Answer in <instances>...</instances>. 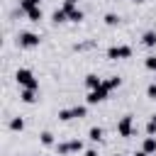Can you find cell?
<instances>
[{
	"mask_svg": "<svg viewBox=\"0 0 156 156\" xmlns=\"http://www.w3.org/2000/svg\"><path fill=\"white\" fill-rule=\"evenodd\" d=\"M15 80H17L20 90H22V88L39 90V78H37V76H34L29 68H17V71H15Z\"/></svg>",
	"mask_w": 156,
	"mask_h": 156,
	"instance_id": "1",
	"label": "cell"
},
{
	"mask_svg": "<svg viewBox=\"0 0 156 156\" xmlns=\"http://www.w3.org/2000/svg\"><path fill=\"white\" fill-rule=\"evenodd\" d=\"M56 156H68V154H78L83 151V141L80 139H71V141H56Z\"/></svg>",
	"mask_w": 156,
	"mask_h": 156,
	"instance_id": "2",
	"label": "cell"
},
{
	"mask_svg": "<svg viewBox=\"0 0 156 156\" xmlns=\"http://www.w3.org/2000/svg\"><path fill=\"white\" fill-rule=\"evenodd\" d=\"M107 58L110 61H124V58H132V46L129 44H115L107 49Z\"/></svg>",
	"mask_w": 156,
	"mask_h": 156,
	"instance_id": "3",
	"label": "cell"
},
{
	"mask_svg": "<svg viewBox=\"0 0 156 156\" xmlns=\"http://www.w3.org/2000/svg\"><path fill=\"white\" fill-rule=\"evenodd\" d=\"M115 129H117V134H119L122 139H129V136L134 134V117H132V115H122Z\"/></svg>",
	"mask_w": 156,
	"mask_h": 156,
	"instance_id": "4",
	"label": "cell"
},
{
	"mask_svg": "<svg viewBox=\"0 0 156 156\" xmlns=\"http://www.w3.org/2000/svg\"><path fill=\"white\" fill-rule=\"evenodd\" d=\"M112 90L102 83L100 88H95V90H88V95H85V105H98V102H102V100H107V95H110Z\"/></svg>",
	"mask_w": 156,
	"mask_h": 156,
	"instance_id": "5",
	"label": "cell"
},
{
	"mask_svg": "<svg viewBox=\"0 0 156 156\" xmlns=\"http://www.w3.org/2000/svg\"><path fill=\"white\" fill-rule=\"evenodd\" d=\"M39 34H34V32H20L17 34V44H20V49H37L39 46Z\"/></svg>",
	"mask_w": 156,
	"mask_h": 156,
	"instance_id": "6",
	"label": "cell"
},
{
	"mask_svg": "<svg viewBox=\"0 0 156 156\" xmlns=\"http://www.w3.org/2000/svg\"><path fill=\"white\" fill-rule=\"evenodd\" d=\"M63 10H66V15H68V22H73V24H78V22L85 20V12H83L80 7H63Z\"/></svg>",
	"mask_w": 156,
	"mask_h": 156,
	"instance_id": "7",
	"label": "cell"
},
{
	"mask_svg": "<svg viewBox=\"0 0 156 156\" xmlns=\"http://www.w3.org/2000/svg\"><path fill=\"white\" fill-rule=\"evenodd\" d=\"M20 100H22V102H27V105H32V102H37V100H39V90L22 88V90H20Z\"/></svg>",
	"mask_w": 156,
	"mask_h": 156,
	"instance_id": "8",
	"label": "cell"
},
{
	"mask_svg": "<svg viewBox=\"0 0 156 156\" xmlns=\"http://www.w3.org/2000/svg\"><path fill=\"white\" fill-rule=\"evenodd\" d=\"M83 83H85V88H88V90H95V88H100V85H102V78H100L98 73H88V76L83 78Z\"/></svg>",
	"mask_w": 156,
	"mask_h": 156,
	"instance_id": "9",
	"label": "cell"
},
{
	"mask_svg": "<svg viewBox=\"0 0 156 156\" xmlns=\"http://www.w3.org/2000/svg\"><path fill=\"white\" fill-rule=\"evenodd\" d=\"M141 44H144L146 49H154V46H156V29H146V32L141 34Z\"/></svg>",
	"mask_w": 156,
	"mask_h": 156,
	"instance_id": "10",
	"label": "cell"
},
{
	"mask_svg": "<svg viewBox=\"0 0 156 156\" xmlns=\"http://www.w3.org/2000/svg\"><path fill=\"white\" fill-rule=\"evenodd\" d=\"M141 151H146L149 156H154V154H156V136H144V141H141Z\"/></svg>",
	"mask_w": 156,
	"mask_h": 156,
	"instance_id": "11",
	"label": "cell"
},
{
	"mask_svg": "<svg viewBox=\"0 0 156 156\" xmlns=\"http://www.w3.org/2000/svg\"><path fill=\"white\" fill-rule=\"evenodd\" d=\"M51 22H54V24H63V22H68L66 10H63V7H56V10L51 12Z\"/></svg>",
	"mask_w": 156,
	"mask_h": 156,
	"instance_id": "12",
	"label": "cell"
},
{
	"mask_svg": "<svg viewBox=\"0 0 156 156\" xmlns=\"http://www.w3.org/2000/svg\"><path fill=\"white\" fill-rule=\"evenodd\" d=\"M102 136H105V129H102V127H90V129H88V139H90L93 144L102 141Z\"/></svg>",
	"mask_w": 156,
	"mask_h": 156,
	"instance_id": "13",
	"label": "cell"
},
{
	"mask_svg": "<svg viewBox=\"0 0 156 156\" xmlns=\"http://www.w3.org/2000/svg\"><path fill=\"white\" fill-rule=\"evenodd\" d=\"M71 115H73V119L88 117V105H73V107H71Z\"/></svg>",
	"mask_w": 156,
	"mask_h": 156,
	"instance_id": "14",
	"label": "cell"
},
{
	"mask_svg": "<svg viewBox=\"0 0 156 156\" xmlns=\"http://www.w3.org/2000/svg\"><path fill=\"white\" fill-rule=\"evenodd\" d=\"M102 83H105L110 90H115V88L122 85V78H119V76H110V78H102Z\"/></svg>",
	"mask_w": 156,
	"mask_h": 156,
	"instance_id": "15",
	"label": "cell"
},
{
	"mask_svg": "<svg viewBox=\"0 0 156 156\" xmlns=\"http://www.w3.org/2000/svg\"><path fill=\"white\" fill-rule=\"evenodd\" d=\"M7 127H10V132H22V129H24V119H22V117H12Z\"/></svg>",
	"mask_w": 156,
	"mask_h": 156,
	"instance_id": "16",
	"label": "cell"
},
{
	"mask_svg": "<svg viewBox=\"0 0 156 156\" xmlns=\"http://www.w3.org/2000/svg\"><path fill=\"white\" fill-rule=\"evenodd\" d=\"M39 141H41L44 146H56V139H54L51 132H41V134H39Z\"/></svg>",
	"mask_w": 156,
	"mask_h": 156,
	"instance_id": "17",
	"label": "cell"
},
{
	"mask_svg": "<svg viewBox=\"0 0 156 156\" xmlns=\"http://www.w3.org/2000/svg\"><path fill=\"white\" fill-rule=\"evenodd\" d=\"M102 22H105L107 27H117V24H119V15H115V12H107V15L102 17Z\"/></svg>",
	"mask_w": 156,
	"mask_h": 156,
	"instance_id": "18",
	"label": "cell"
},
{
	"mask_svg": "<svg viewBox=\"0 0 156 156\" xmlns=\"http://www.w3.org/2000/svg\"><path fill=\"white\" fill-rule=\"evenodd\" d=\"M146 136H156V112L149 117V122H146Z\"/></svg>",
	"mask_w": 156,
	"mask_h": 156,
	"instance_id": "19",
	"label": "cell"
},
{
	"mask_svg": "<svg viewBox=\"0 0 156 156\" xmlns=\"http://www.w3.org/2000/svg\"><path fill=\"white\" fill-rule=\"evenodd\" d=\"M27 20H29V22H39V20H41V7H39V5L32 7V10L27 12Z\"/></svg>",
	"mask_w": 156,
	"mask_h": 156,
	"instance_id": "20",
	"label": "cell"
},
{
	"mask_svg": "<svg viewBox=\"0 0 156 156\" xmlns=\"http://www.w3.org/2000/svg\"><path fill=\"white\" fill-rule=\"evenodd\" d=\"M58 119H61V122H71V119H73V115H71V107H63V110H58Z\"/></svg>",
	"mask_w": 156,
	"mask_h": 156,
	"instance_id": "21",
	"label": "cell"
},
{
	"mask_svg": "<svg viewBox=\"0 0 156 156\" xmlns=\"http://www.w3.org/2000/svg\"><path fill=\"white\" fill-rule=\"evenodd\" d=\"M32 7H37V5L32 2V0H20V12H24V15H27V12L32 10Z\"/></svg>",
	"mask_w": 156,
	"mask_h": 156,
	"instance_id": "22",
	"label": "cell"
},
{
	"mask_svg": "<svg viewBox=\"0 0 156 156\" xmlns=\"http://www.w3.org/2000/svg\"><path fill=\"white\" fill-rule=\"evenodd\" d=\"M146 98L149 100H156V83H149L146 85Z\"/></svg>",
	"mask_w": 156,
	"mask_h": 156,
	"instance_id": "23",
	"label": "cell"
},
{
	"mask_svg": "<svg viewBox=\"0 0 156 156\" xmlns=\"http://www.w3.org/2000/svg\"><path fill=\"white\" fill-rule=\"evenodd\" d=\"M144 66H146L149 71H154V73H156V56H146V61H144Z\"/></svg>",
	"mask_w": 156,
	"mask_h": 156,
	"instance_id": "24",
	"label": "cell"
},
{
	"mask_svg": "<svg viewBox=\"0 0 156 156\" xmlns=\"http://www.w3.org/2000/svg\"><path fill=\"white\" fill-rule=\"evenodd\" d=\"M78 2H80V0H63L61 7H78Z\"/></svg>",
	"mask_w": 156,
	"mask_h": 156,
	"instance_id": "25",
	"label": "cell"
},
{
	"mask_svg": "<svg viewBox=\"0 0 156 156\" xmlns=\"http://www.w3.org/2000/svg\"><path fill=\"white\" fill-rule=\"evenodd\" d=\"M83 156H98V149H85Z\"/></svg>",
	"mask_w": 156,
	"mask_h": 156,
	"instance_id": "26",
	"label": "cell"
},
{
	"mask_svg": "<svg viewBox=\"0 0 156 156\" xmlns=\"http://www.w3.org/2000/svg\"><path fill=\"white\" fill-rule=\"evenodd\" d=\"M134 156H149V154H146V151H141V149H139V151H134Z\"/></svg>",
	"mask_w": 156,
	"mask_h": 156,
	"instance_id": "27",
	"label": "cell"
},
{
	"mask_svg": "<svg viewBox=\"0 0 156 156\" xmlns=\"http://www.w3.org/2000/svg\"><path fill=\"white\" fill-rule=\"evenodd\" d=\"M32 2H34V5H41V0H32Z\"/></svg>",
	"mask_w": 156,
	"mask_h": 156,
	"instance_id": "28",
	"label": "cell"
},
{
	"mask_svg": "<svg viewBox=\"0 0 156 156\" xmlns=\"http://www.w3.org/2000/svg\"><path fill=\"white\" fill-rule=\"evenodd\" d=\"M134 2H146V0H134Z\"/></svg>",
	"mask_w": 156,
	"mask_h": 156,
	"instance_id": "29",
	"label": "cell"
},
{
	"mask_svg": "<svg viewBox=\"0 0 156 156\" xmlns=\"http://www.w3.org/2000/svg\"><path fill=\"white\" fill-rule=\"evenodd\" d=\"M112 156H119V154H112Z\"/></svg>",
	"mask_w": 156,
	"mask_h": 156,
	"instance_id": "30",
	"label": "cell"
},
{
	"mask_svg": "<svg viewBox=\"0 0 156 156\" xmlns=\"http://www.w3.org/2000/svg\"><path fill=\"white\" fill-rule=\"evenodd\" d=\"M154 83H156V78H154Z\"/></svg>",
	"mask_w": 156,
	"mask_h": 156,
	"instance_id": "31",
	"label": "cell"
}]
</instances>
